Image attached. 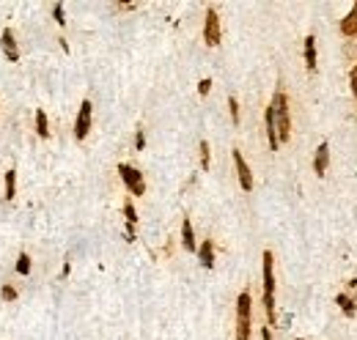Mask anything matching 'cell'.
<instances>
[{
	"mask_svg": "<svg viewBox=\"0 0 357 340\" xmlns=\"http://www.w3.org/2000/svg\"><path fill=\"white\" fill-rule=\"evenodd\" d=\"M272 113H275V126H278V143H286L292 137V115H289V99H286L283 91H275Z\"/></svg>",
	"mask_w": 357,
	"mask_h": 340,
	"instance_id": "cell-1",
	"label": "cell"
},
{
	"mask_svg": "<svg viewBox=\"0 0 357 340\" xmlns=\"http://www.w3.org/2000/svg\"><path fill=\"white\" fill-rule=\"evenodd\" d=\"M264 310H267V318L275 321V275H272V252H264Z\"/></svg>",
	"mask_w": 357,
	"mask_h": 340,
	"instance_id": "cell-2",
	"label": "cell"
},
{
	"mask_svg": "<svg viewBox=\"0 0 357 340\" xmlns=\"http://www.w3.org/2000/svg\"><path fill=\"white\" fill-rule=\"evenodd\" d=\"M250 310H253L250 291H242L237 299V340H250Z\"/></svg>",
	"mask_w": 357,
	"mask_h": 340,
	"instance_id": "cell-3",
	"label": "cell"
},
{
	"mask_svg": "<svg viewBox=\"0 0 357 340\" xmlns=\"http://www.w3.org/2000/svg\"><path fill=\"white\" fill-rule=\"evenodd\" d=\"M119 176H121V181L126 184V189H129L132 195H143V192H146V181H143V173L137 168L121 162L119 165Z\"/></svg>",
	"mask_w": 357,
	"mask_h": 340,
	"instance_id": "cell-4",
	"label": "cell"
},
{
	"mask_svg": "<svg viewBox=\"0 0 357 340\" xmlns=\"http://www.w3.org/2000/svg\"><path fill=\"white\" fill-rule=\"evenodd\" d=\"M91 115H94V105L88 99L80 105V113H77V121H74V137L77 140H85L91 132Z\"/></svg>",
	"mask_w": 357,
	"mask_h": 340,
	"instance_id": "cell-5",
	"label": "cell"
},
{
	"mask_svg": "<svg viewBox=\"0 0 357 340\" xmlns=\"http://www.w3.org/2000/svg\"><path fill=\"white\" fill-rule=\"evenodd\" d=\"M203 41H206L209 47H217L220 44V17L214 8L206 11V22H203Z\"/></svg>",
	"mask_w": 357,
	"mask_h": 340,
	"instance_id": "cell-6",
	"label": "cell"
},
{
	"mask_svg": "<svg viewBox=\"0 0 357 340\" xmlns=\"http://www.w3.org/2000/svg\"><path fill=\"white\" fill-rule=\"evenodd\" d=\"M234 165H237V176H239L242 189L250 192V189H253V173H250V168H247V162H244V157H242L239 148H234Z\"/></svg>",
	"mask_w": 357,
	"mask_h": 340,
	"instance_id": "cell-7",
	"label": "cell"
},
{
	"mask_svg": "<svg viewBox=\"0 0 357 340\" xmlns=\"http://www.w3.org/2000/svg\"><path fill=\"white\" fill-rule=\"evenodd\" d=\"M0 47H3V53H6V58L11 60V63L19 60V47H17V41H14V30L11 28L3 30V36H0Z\"/></svg>",
	"mask_w": 357,
	"mask_h": 340,
	"instance_id": "cell-8",
	"label": "cell"
},
{
	"mask_svg": "<svg viewBox=\"0 0 357 340\" xmlns=\"http://www.w3.org/2000/svg\"><path fill=\"white\" fill-rule=\"evenodd\" d=\"M327 165H330V146L327 143H321V146L316 148V157H313L316 176H324V173H327Z\"/></svg>",
	"mask_w": 357,
	"mask_h": 340,
	"instance_id": "cell-9",
	"label": "cell"
},
{
	"mask_svg": "<svg viewBox=\"0 0 357 340\" xmlns=\"http://www.w3.org/2000/svg\"><path fill=\"white\" fill-rule=\"evenodd\" d=\"M198 258H201L203 269H214V244L209 239L203 244H198Z\"/></svg>",
	"mask_w": 357,
	"mask_h": 340,
	"instance_id": "cell-10",
	"label": "cell"
},
{
	"mask_svg": "<svg viewBox=\"0 0 357 340\" xmlns=\"http://www.w3.org/2000/svg\"><path fill=\"white\" fill-rule=\"evenodd\" d=\"M341 33L344 36H357V0H355V6H352V11L341 19Z\"/></svg>",
	"mask_w": 357,
	"mask_h": 340,
	"instance_id": "cell-11",
	"label": "cell"
},
{
	"mask_svg": "<svg viewBox=\"0 0 357 340\" xmlns=\"http://www.w3.org/2000/svg\"><path fill=\"white\" fill-rule=\"evenodd\" d=\"M181 244H184V250L190 252H198V244H195V233H192V223L184 217V223H181Z\"/></svg>",
	"mask_w": 357,
	"mask_h": 340,
	"instance_id": "cell-12",
	"label": "cell"
},
{
	"mask_svg": "<svg viewBox=\"0 0 357 340\" xmlns=\"http://www.w3.org/2000/svg\"><path fill=\"white\" fill-rule=\"evenodd\" d=\"M302 47H305V66H308V71H316V39L305 36Z\"/></svg>",
	"mask_w": 357,
	"mask_h": 340,
	"instance_id": "cell-13",
	"label": "cell"
},
{
	"mask_svg": "<svg viewBox=\"0 0 357 340\" xmlns=\"http://www.w3.org/2000/svg\"><path fill=\"white\" fill-rule=\"evenodd\" d=\"M36 135L50 137V123H47V113L44 110H36Z\"/></svg>",
	"mask_w": 357,
	"mask_h": 340,
	"instance_id": "cell-14",
	"label": "cell"
},
{
	"mask_svg": "<svg viewBox=\"0 0 357 340\" xmlns=\"http://www.w3.org/2000/svg\"><path fill=\"white\" fill-rule=\"evenodd\" d=\"M335 302H338V305H341V310H344L346 313V316H355V313H357V307H355V299H352V296H346V293H338V296H335Z\"/></svg>",
	"mask_w": 357,
	"mask_h": 340,
	"instance_id": "cell-15",
	"label": "cell"
},
{
	"mask_svg": "<svg viewBox=\"0 0 357 340\" xmlns=\"http://www.w3.org/2000/svg\"><path fill=\"white\" fill-rule=\"evenodd\" d=\"M17 195V170H8L6 173V200H11Z\"/></svg>",
	"mask_w": 357,
	"mask_h": 340,
	"instance_id": "cell-16",
	"label": "cell"
},
{
	"mask_svg": "<svg viewBox=\"0 0 357 340\" xmlns=\"http://www.w3.org/2000/svg\"><path fill=\"white\" fill-rule=\"evenodd\" d=\"M17 275H30V255L28 252H19V258H17Z\"/></svg>",
	"mask_w": 357,
	"mask_h": 340,
	"instance_id": "cell-17",
	"label": "cell"
},
{
	"mask_svg": "<svg viewBox=\"0 0 357 340\" xmlns=\"http://www.w3.org/2000/svg\"><path fill=\"white\" fill-rule=\"evenodd\" d=\"M124 214H126V225L135 228V225H137V211H135V206H132V200H126V203H124Z\"/></svg>",
	"mask_w": 357,
	"mask_h": 340,
	"instance_id": "cell-18",
	"label": "cell"
},
{
	"mask_svg": "<svg viewBox=\"0 0 357 340\" xmlns=\"http://www.w3.org/2000/svg\"><path fill=\"white\" fill-rule=\"evenodd\" d=\"M53 17H55V22H58L60 28L66 25V8H63V3H55V6H53Z\"/></svg>",
	"mask_w": 357,
	"mask_h": 340,
	"instance_id": "cell-19",
	"label": "cell"
},
{
	"mask_svg": "<svg viewBox=\"0 0 357 340\" xmlns=\"http://www.w3.org/2000/svg\"><path fill=\"white\" fill-rule=\"evenodd\" d=\"M0 299H3V302H14V299H17V288H14V285H3V288H0Z\"/></svg>",
	"mask_w": 357,
	"mask_h": 340,
	"instance_id": "cell-20",
	"label": "cell"
},
{
	"mask_svg": "<svg viewBox=\"0 0 357 340\" xmlns=\"http://www.w3.org/2000/svg\"><path fill=\"white\" fill-rule=\"evenodd\" d=\"M201 168L209 170V143L201 140Z\"/></svg>",
	"mask_w": 357,
	"mask_h": 340,
	"instance_id": "cell-21",
	"label": "cell"
},
{
	"mask_svg": "<svg viewBox=\"0 0 357 340\" xmlns=\"http://www.w3.org/2000/svg\"><path fill=\"white\" fill-rule=\"evenodd\" d=\"M228 110H231V121L239 123V105H237V99H234V96H228Z\"/></svg>",
	"mask_w": 357,
	"mask_h": 340,
	"instance_id": "cell-22",
	"label": "cell"
},
{
	"mask_svg": "<svg viewBox=\"0 0 357 340\" xmlns=\"http://www.w3.org/2000/svg\"><path fill=\"white\" fill-rule=\"evenodd\" d=\"M209 91H212V80L206 77V80H201V82H198V94H201V96H206Z\"/></svg>",
	"mask_w": 357,
	"mask_h": 340,
	"instance_id": "cell-23",
	"label": "cell"
},
{
	"mask_svg": "<svg viewBox=\"0 0 357 340\" xmlns=\"http://www.w3.org/2000/svg\"><path fill=\"white\" fill-rule=\"evenodd\" d=\"M135 148H137V151L146 148V135H143V129H137V135H135Z\"/></svg>",
	"mask_w": 357,
	"mask_h": 340,
	"instance_id": "cell-24",
	"label": "cell"
},
{
	"mask_svg": "<svg viewBox=\"0 0 357 340\" xmlns=\"http://www.w3.org/2000/svg\"><path fill=\"white\" fill-rule=\"evenodd\" d=\"M349 82H352V94H355V99H357V66H352V71H349Z\"/></svg>",
	"mask_w": 357,
	"mask_h": 340,
	"instance_id": "cell-25",
	"label": "cell"
},
{
	"mask_svg": "<svg viewBox=\"0 0 357 340\" xmlns=\"http://www.w3.org/2000/svg\"><path fill=\"white\" fill-rule=\"evenodd\" d=\"M261 340H272V332H269V327L261 329Z\"/></svg>",
	"mask_w": 357,
	"mask_h": 340,
	"instance_id": "cell-26",
	"label": "cell"
},
{
	"mask_svg": "<svg viewBox=\"0 0 357 340\" xmlns=\"http://www.w3.org/2000/svg\"><path fill=\"white\" fill-rule=\"evenodd\" d=\"M297 340H302V338H297Z\"/></svg>",
	"mask_w": 357,
	"mask_h": 340,
	"instance_id": "cell-27",
	"label": "cell"
}]
</instances>
